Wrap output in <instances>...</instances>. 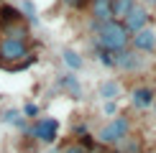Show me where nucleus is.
I'll use <instances>...</instances> for the list:
<instances>
[{"label": "nucleus", "mask_w": 156, "mask_h": 153, "mask_svg": "<svg viewBox=\"0 0 156 153\" xmlns=\"http://www.w3.org/2000/svg\"><path fill=\"white\" fill-rule=\"evenodd\" d=\"M95 28V46L110 54H118V51L131 46V33L126 31V25L120 21H108V23H92Z\"/></svg>", "instance_id": "obj_1"}, {"label": "nucleus", "mask_w": 156, "mask_h": 153, "mask_svg": "<svg viewBox=\"0 0 156 153\" xmlns=\"http://www.w3.org/2000/svg\"><path fill=\"white\" fill-rule=\"evenodd\" d=\"M34 61H36V56L31 54L28 41H23V38H10V36L0 38V66H5V69H26Z\"/></svg>", "instance_id": "obj_2"}, {"label": "nucleus", "mask_w": 156, "mask_h": 153, "mask_svg": "<svg viewBox=\"0 0 156 153\" xmlns=\"http://www.w3.org/2000/svg\"><path fill=\"white\" fill-rule=\"evenodd\" d=\"M128 133H131V120H128L126 115H118V117L108 120V123L97 130V140H100V145L115 148V145H118Z\"/></svg>", "instance_id": "obj_3"}, {"label": "nucleus", "mask_w": 156, "mask_h": 153, "mask_svg": "<svg viewBox=\"0 0 156 153\" xmlns=\"http://www.w3.org/2000/svg\"><path fill=\"white\" fill-rule=\"evenodd\" d=\"M26 135L31 140H38L44 145H51L59 135V120L56 117H36L34 123L26 127Z\"/></svg>", "instance_id": "obj_4"}, {"label": "nucleus", "mask_w": 156, "mask_h": 153, "mask_svg": "<svg viewBox=\"0 0 156 153\" xmlns=\"http://www.w3.org/2000/svg\"><path fill=\"white\" fill-rule=\"evenodd\" d=\"M146 64H144V56H138V51H131V49H123L118 54H113V69H118L123 74H133V72H141Z\"/></svg>", "instance_id": "obj_5"}, {"label": "nucleus", "mask_w": 156, "mask_h": 153, "mask_svg": "<svg viewBox=\"0 0 156 153\" xmlns=\"http://www.w3.org/2000/svg\"><path fill=\"white\" fill-rule=\"evenodd\" d=\"M148 21H151V15H148V10L144 8V5H133L131 10L126 13V18H123V25H126V31L128 33H136V31H141V28H146L148 25Z\"/></svg>", "instance_id": "obj_6"}, {"label": "nucleus", "mask_w": 156, "mask_h": 153, "mask_svg": "<svg viewBox=\"0 0 156 153\" xmlns=\"http://www.w3.org/2000/svg\"><path fill=\"white\" fill-rule=\"evenodd\" d=\"M131 43L136 51H144V54H151V51H156V31L154 28H141L136 31V33L131 36Z\"/></svg>", "instance_id": "obj_7"}, {"label": "nucleus", "mask_w": 156, "mask_h": 153, "mask_svg": "<svg viewBox=\"0 0 156 153\" xmlns=\"http://www.w3.org/2000/svg\"><path fill=\"white\" fill-rule=\"evenodd\" d=\"M90 10H92V23L113 21V0H92Z\"/></svg>", "instance_id": "obj_8"}, {"label": "nucleus", "mask_w": 156, "mask_h": 153, "mask_svg": "<svg viewBox=\"0 0 156 153\" xmlns=\"http://www.w3.org/2000/svg\"><path fill=\"white\" fill-rule=\"evenodd\" d=\"M154 97H156V92L151 87H136L131 92V105L138 107V110H146V107L154 105Z\"/></svg>", "instance_id": "obj_9"}, {"label": "nucleus", "mask_w": 156, "mask_h": 153, "mask_svg": "<svg viewBox=\"0 0 156 153\" xmlns=\"http://www.w3.org/2000/svg\"><path fill=\"white\" fill-rule=\"evenodd\" d=\"M100 97L105 102H118V97H120V82H115V79L102 82L100 84Z\"/></svg>", "instance_id": "obj_10"}, {"label": "nucleus", "mask_w": 156, "mask_h": 153, "mask_svg": "<svg viewBox=\"0 0 156 153\" xmlns=\"http://www.w3.org/2000/svg\"><path fill=\"white\" fill-rule=\"evenodd\" d=\"M23 21V13L13 5H0V25H13V23H21Z\"/></svg>", "instance_id": "obj_11"}, {"label": "nucleus", "mask_w": 156, "mask_h": 153, "mask_svg": "<svg viewBox=\"0 0 156 153\" xmlns=\"http://www.w3.org/2000/svg\"><path fill=\"white\" fill-rule=\"evenodd\" d=\"M115 151L118 153H144V145H141V140L136 135H126L118 145H115Z\"/></svg>", "instance_id": "obj_12"}, {"label": "nucleus", "mask_w": 156, "mask_h": 153, "mask_svg": "<svg viewBox=\"0 0 156 153\" xmlns=\"http://www.w3.org/2000/svg\"><path fill=\"white\" fill-rule=\"evenodd\" d=\"M59 84H62L64 89H67V92L72 94V97H77V100L82 97V87H80V79H77L74 74H67V76H62V79H59Z\"/></svg>", "instance_id": "obj_13"}, {"label": "nucleus", "mask_w": 156, "mask_h": 153, "mask_svg": "<svg viewBox=\"0 0 156 153\" xmlns=\"http://www.w3.org/2000/svg\"><path fill=\"white\" fill-rule=\"evenodd\" d=\"M133 5H136V0H113V21H123Z\"/></svg>", "instance_id": "obj_14"}, {"label": "nucleus", "mask_w": 156, "mask_h": 153, "mask_svg": "<svg viewBox=\"0 0 156 153\" xmlns=\"http://www.w3.org/2000/svg\"><path fill=\"white\" fill-rule=\"evenodd\" d=\"M62 56H64V64H67V66L72 69V72L82 69V64H84V61H82V56L77 54L74 49H64V54H62Z\"/></svg>", "instance_id": "obj_15"}, {"label": "nucleus", "mask_w": 156, "mask_h": 153, "mask_svg": "<svg viewBox=\"0 0 156 153\" xmlns=\"http://www.w3.org/2000/svg\"><path fill=\"white\" fill-rule=\"evenodd\" d=\"M3 120H5L8 125H16V127H21V130H26V127H28V123H26V117H23V115L18 112V110H8V112L3 115Z\"/></svg>", "instance_id": "obj_16"}, {"label": "nucleus", "mask_w": 156, "mask_h": 153, "mask_svg": "<svg viewBox=\"0 0 156 153\" xmlns=\"http://www.w3.org/2000/svg\"><path fill=\"white\" fill-rule=\"evenodd\" d=\"M59 153H90V148L82 143V140H72V143H67V145H62Z\"/></svg>", "instance_id": "obj_17"}, {"label": "nucleus", "mask_w": 156, "mask_h": 153, "mask_svg": "<svg viewBox=\"0 0 156 153\" xmlns=\"http://www.w3.org/2000/svg\"><path fill=\"white\" fill-rule=\"evenodd\" d=\"M23 115H26V120H34L41 115V110H38V105H34V102H26L23 105Z\"/></svg>", "instance_id": "obj_18"}, {"label": "nucleus", "mask_w": 156, "mask_h": 153, "mask_svg": "<svg viewBox=\"0 0 156 153\" xmlns=\"http://www.w3.org/2000/svg\"><path fill=\"white\" fill-rule=\"evenodd\" d=\"M97 61H100L102 66L113 69V54H110V51H102V49H97Z\"/></svg>", "instance_id": "obj_19"}, {"label": "nucleus", "mask_w": 156, "mask_h": 153, "mask_svg": "<svg viewBox=\"0 0 156 153\" xmlns=\"http://www.w3.org/2000/svg\"><path fill=\"white\" fill-rule=\"evenodd\" d=\"M84 3H87V0H64V5H67V8H77V10H80Z\"/></svg>", "instance_id": "obj_20"}, {"label": "nucleus", "mask_w": 156, "mask_h": 153, "mask_svg": "<svg viewBox=\"0 0 156 153\" xmlns=\"http://www.w3.org/2000/svg\"><path fill=\"white\" fill-rule=\"evenodd\" d=\"M115 110H118L115 102H105V115H115Z\"/></svg>", "instance_id": "obj_21"}, {"label": "nucleus", "mask_w": 156, "mask_h": 153, "mask_svg": "<svg viewBox=\"0 0 156 153\" xmlns=\"http://www.w3.org/2000/svg\"><path fill=\"white\" fill-rule=\"evenodd\" d=\"M92 153H118L115 148H108V145H102V148H95Z\"/></svg>", "instance_id": "obj_22"}, {"label": "nucleus", "mask_w": 156, "mask_h": 153, "mask_svg": "<svg viewBox=\"0 0 156 153\" xmlns=\"http://www.w3.org/2000/svg\"><path fill=\"white\" fill-rule=\"evenodd\" d=\"M46 153H59V148H49V151H46Z\"/></svg>", "instance_id": "obj_23"}, {"label": "nucleus", "mask_w": 156, "mask_h": 153, "mask_svg": "<svg viewBox=\"0 0 156 153\" xmlns=\"http://www.w3.org/2000/svg\"><path fill=\"white\" fill-rule=\"evenodd\" d=\"M144 153H156V148H148V151H144Z\"/></svg>", "instance_id": "obj_24"}, {"label": "nucleus", "mask_w": 156, "mask_h": 153, "mask_svg": "<svg viewBox=\"0 0 156 153\" xmlns=\"http://www.w3.org/2000/svg\"><path fill=\"white\" fill-rule=\"evenodd\" d=\"M146 3H156V0H146Z\"/></svg>", "instance_id": "obj_25"}, {"label": "nucleus", "mask_w": 156, "mask_h": 153, "mask_svg": "<svg viewBox=\"0 0 156 153\" xmlns=\"http://www.w3.org/2000/svg\"><path fill=\"white\" fill-rule=\"evenodd\" d=\"M154 105H156V97H154Z\"/></svg>", "instance_id": "obj_26"}]
</instances>
